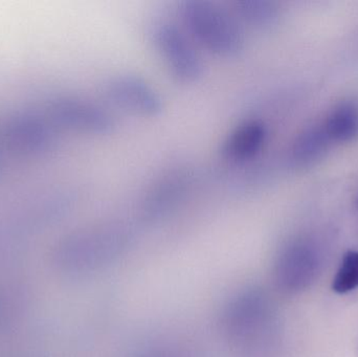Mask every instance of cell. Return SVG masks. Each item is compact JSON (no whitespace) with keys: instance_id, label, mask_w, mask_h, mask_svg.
<instances>
[{"instance_id":"14","label":"cell","mask_w":358,"mask_h":357,"mask_svg":"<svg viewBox=\"0 0 358 357\" xmlns=\"http://www.w3.org/2000/svg\"><path fill=\"white\" fill-rule=\"evenodd\" d=\"M357 356L358 357V345H357Z\"/></svg>"},{"instance_id":"5","label":"cell","mask_w":358,"mask_h":357,"mask_svg":"<svg viewBox=\"0 0 358 357\" xmlns=\"http://www.w3.org/2000/svg\"><path fill=\"white\" fill-rule=\"evenodd\" d=\"M48 109V117L60 129L105 138L111 136L117 127V117L108 104L85 96H57Z\"/></svg>"},{"instance_id":"7","label":"cell","mask_w":358,"mask_h":357,"mask_svg":"<svg viewBox=\"0 0 358 357\" xmlns=\"http://www.w3.org/2000/svg\"><path fill=\"white\" fill-rule=\"evenodd\" d=\"M107 104L142 117H157L165 111L166 101L155 84L138 73L121 71L105 81Z\"/></svg>"},{"instance_id":"9","label":"cell","mask_w":358,"mask_h":357,"mask_svg":"<svg viewBox=\"0 0 358 357\" xmlns=\"http://www.w3.org/2000/svg\"><path fill=\"white\" fill-rule=\"evenodd\" d=\"M231 10L245 31H269L280 18L279 8L269 0H235Z\"/></svg>"},{"instance_id":"1","label":"cell","mask_w":358,"mask_h":357,"mask_svg":"<svg viewBox=\"0 0 358 357\" xmlns=\"http://www.w3.org/2000/svg\"><path fill=\"white\" fill-rule=\"evenodd\" d=\"M136 240L132 222L113 219L87 226L59 245L58 268L71 276H85L109 268L128 253Z\"/></svg>"},{"instance_id":"8","label":"cell","mask_w":358,"mask_h":357,"mask_svg":"<svg viewBox=\"0 0 358 357\" xmlns=\"http://www.w3.org/2000/svg\"><path fill=\"white\" fill-rule=\"evenodd\" d=\"M268 138V127L259 117H246L229 130L221 142V159L239 168L260 159Z\"/></svg>"},{"instance_id":"6","label":"cell","mask_w":358,"mask_h":357,"mask_svg":"<svg viewBox=\"0 0 358 357\" xmlns=\"http://www.w3.org/2000/svg\"><path fill=\"white\" fill-rule=\"evenodd\" d=\"M193 178V172L187 166H173L165 170L153 180L141 198L140 221L157 224L172 215L187 199Z\"/></svg>"},{"instance_id":"10","label":"cell","mask_w":358,"mask_h":357,"mask_svg":"<svg viewBox=\"0 0 358 357\" xmlns=\"http://www.w3.org/2000/svg\"><path fill=\"white\" fill-rule=\"evenodd\" d=\"M324 130L329 140L350 143L358 138V104L344 101L336 105L326 119Z\"/></svg>"},{"instance_id":"12","label":"cell","mask_w":358,"mask_h":357,"mask_svg":"<svg viewBox=\"0 0 358 357\" xmlns=\"http://www.w3.org/2000/svg\"><path fill=\"white\" fill-rule=\"evenodd\" d=\"M358 287V252L348 251L343 257L340 268L332 281V291L345 295Z\"/></svg>"},{"instance_id":"3","label":"cell","mask_w":358,"mask_h":357,"mask_svg":"<svg viewBox=\"0 0 358 357\" xmlns=\"http://www.w3.org/2000/svg\"><path fill=\"white\" fill-rule=\"evenodd\" d=\"M271 305L262 289L246 286L229 298L219 316L223 339L240 357H258L271 325Z\"/></svg>"},{"instance_id":"2","label":"cell","mask_w":358,"mask_h":357,"mask_svg":"<svg viewBox=\"0 0 358 357\" xmlns=\"http://www.w3.org/2000/svg\"><path fill=\"white\" fill-rule=\"evenodd\" d=\"M178 21L200 50L231 60L243 54L246 31L231 8L213 0H182Z\"/></svg>"},{"instance_id":"13","label":"cell","mask_w":358,"mask_h":357,"mask_svg":"<svg viewBox=\"0 0 358 357\" xmlns=\"http://www.w3.org/2000/svg\"><path fill=\"white\" fill-rule=\"evenodd\" d=\"M138 357H199L189 348L174 343L155 344L147 347Z\"/></svg>"},{"instance_id":"11","label":"cell","mask_w":358,"mask_h":357,"mask_svg":"<svg viewBox=\"0 0 358 357\" xmlns=\"http://www.w3.org/2000/svg\"><path fill=\"white\" fill-rule=\"evenodd\" d=\"M329 140L326 136L325 130H305L294 142L290 153V159L296 165H307L319 157L326 147V140Z\"/></svg>"},{"instance_id":"4","label":"cell","mask_w":358,"mask_h":357,"mask_svg":"<svg viewBox=\"0 0 358 357\" xmlns=\"http://www.w3.org/2000/svg\"><path fill=\"white\" fill-rule=\"evenodd\" d=\"M149 40L172 78L183 85H193L203 78L201 50L178 20L157 18L149 24Z\"/></svg>"}]
</instances>
